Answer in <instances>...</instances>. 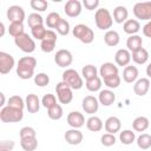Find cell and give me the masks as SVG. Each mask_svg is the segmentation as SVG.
Returning <instances> with one entry per match:
<instances>
[{
    "label": "cell",
    "instance_id": "1",
    "mask_svg": "<svg viewBox=\"0 0 151 151\" xmlns=\"http://www.w3.org/2000/svg\"><path fill=\"white\" fill-rule=\"evenodd\" d=\"M37 66V59L33 57H22L19 59L17 65V74L20 79L27 80L34 76V70Z\"/></svg>",
    "mask_w": 151,
    "mask_h": 151
},
{
    "label": "cell",
    "instance_id": "2",
    "mask_svg": "<svg viewBox=\"0 0 151 151\" xmlns=\"http://www.w3.org/2000/svg\"><path fill=\"white\" fill-rule=\"evenodd\" d=\"M94 22L99 29L109 31L113 24V17L107 8H98L94 13Z\"/></svg>",
    "mask_w": 151,
    "mask_h": 151
},
{
    "label": "cell",
    "instance_id": "3",
    "mask_svg": "<svg viewBox=\"0 0 151 151\" xmlns=\"http://www.w3.org/2000/svg\"><path fill=\"white\" fill-rule=\"evenodd\" d=\"M24 118V111L20 109L4 106L0 110V120L2 123H19Z\"/></svg>",
    "mask_w": 151,
    "mask_h": 151
},
{
    "label": "cell",
    "instance_id": "4",
    "mask_svg": "<svg viewBox=\"0 0 151 151\" xmlns=\"http://www.w3.org/2000/svg\"><path fill=\"white\" fill-rule=\"evenodd\" d=\"M72 34L74 38L80 40L83 44H91L94 40V33L85 24H78L72 28Z\"/></svg>",
    "mask_w": 151,
    "mask_h": 151
},
{
    "label": "cell",
    "instance_id": "5",
    "mask_svg": "<svg viewBox=\"0 0 151 151\" xmlns=\"http://www.w3.org/2000/svg\"><path fill=\"white\" fill-rule=\"evenodd\" d=\"M63 81L67 83L72 90H80L84 85L83 77L73 68H66L63 72Z\"/></svg>",
    "mask_w": 151,
    "mask_h": 151
},
{
    "label": "cell",
    "instance_id": "6",
    "mask_svg": "<svg viewBox=\"0 0 151 151\" xmlns=\"http://www.w3.org/2000/svg\"><path fill=\"white\" fill-rule=\"evenodd\" d=\"M55 93H57V97H58V100L60 104H70L73 99V90L71 88V86L67 83H65L63 80L57 84Z\"/></svg>",
    "mask_w": 151,
    "mask_h": 151
},
{
    "label": "cell",
    "instance_id": "7",
    "mask_svg": "<svg viewBox=\"0 0 151 151\" xmlns=\"http://www.w3.org/2000/svg\"><path fill=\"white\" fill-rule=\"evenodd\" d=\"M14 44L25 53H33L35 51V41L27 33H22L21 35L14 38Z\"/></svg>",
    "mask_w": 151,
    "mask_h": 151
},
{
    "label": "cell",
    "instance_id": "8",
    "mask_svg": "<svg viewBox=\"0 0 151 151\" xmlns=\"http://www.w3.org/2000/svg\"><path fill=\"white\" fill-rule=\"evenodd\" d=\"M133 14L139 20H151V1L137 2L133 6Z\"/></svg>",
    "mask_w": 151,
    "mask_h": 151
},
{
    "label": "cell",
    "instance_id": "9",
    "mask_svg": "<svg viewBox=\"0 0 151 151\" xmlns=\"http://www.w3.org/2000/svg\"><path fill=\"white\" fill-rule=\"evenodd\" d=\"M57 45V33L53 29H47L45 38L40 41V48L45 53H51L54 51Z\"/></svg>",
    "mask_w": 151,
    "mask_h": 151
},
{
    "label": "cell",
    "instance_id": "10",
    "mask_svg": "<svg viewBox=\"0 0 151 151\" xmlns=\"http://www.w3.org/2000/svg\"><path fill=\"white\" fill-rule=\"evenodd\" d=\"M6 17L11 22H24L26 14H25V11L21 6L12 5L7 8Z\"/></svg>",
    "mask_w": 151,
    "mask_h": 151
},
{
    "label": "cell",
    "instance_id": "11",
    "mask_svg": "<svg viewBox=\"0 0 151 151\" xmlns=\"http://www.w3.org/2000/svg\"><path fill=\"white\" fill-rule=\"evenodd\" d=\"M73 61V55L68 50H59L57 51L55 55H54V63L59 66V67H67L72 64Z\"/></svg>",
    "mask_w": 151,
    "mask_h": 151
},
{
    "label": "cell",
    "instance_id": "12",
    "mask_svg": "<svg viewBox=\"0 0 151 151\" xmlns=\"http://www.w3.org/2000/svg\"><path fill=\"white\" fill-rule=\"evenodd\" d=\"M83 11V4L79 0H68L64 6V12L70 18H77Z\"/></svg>",
    "mask_w": 151,
    "mask_h": 151
},
{
    "label": "cell",
    "instance_id": "13",
    "mask_svg": "<svg viewBox=\"0 0 151 151\" xmlns=\"http://www.w3.org/2000/svg\"><path fill=\"white\" fill-rule=\"evenodd\" d=\"M14 58L9 53L6 52H0V73L1 74H7L12 71L14 67Z\"/></svg>",
    "mask_w": 151,
    "mask_h": 151
},
{
    "label": "cell",
    "instance_id": "14",
    "mask_svg": "<svg viewBox=\"0 0 151 151\" xmlns=\"http://www.w3.org/2000/svg\"><path fill=\"white\" fill-rule=\"evenodd\" d=\"M81 107L85 111V113L94 114L99 109V101L93 96H86L81 101Z\"/></svg>",
    "mask_w": 151,
    "mask_h": 151
},
{
    "label": "cell",
    "instance_id": "15",
    "mask_svg": "<svg viewBox=\"0 0 151 151\" xmlns=\"http://www.w3.org/2000/svg\"><path fill=\"white\" fill-rule=\"evenodd\" d=\"M64 138H65L66 143L70 145H79L83 142L84 136L79 129H70L65 132Z\"/></svg>",
    "mask_w": 151,
    "mask_h": 151
},
{
    "label": "cell",
    "instance_id": "16",
    "mask_svg": "<svg viewBox=\"0 0 151 151\" xmlns=\"http://www.w3.org/2000/svg\"><path fill=\"white\" fill-rule=\"evenodd\" d=\"M67 124L72 129H80L85 125V117L79 111H72L67 114Z\"/></svg>",
    "mask_w": 151,
    "mask_h": 151
},
{
    "label": "cell",
    "instance_id": "17",
    "mask_svg": "<svg viewBox=\"0 0 151 151\" xmlns=\"http://www.w3.org/2000/svg\"><path fill=\"white\" fill-rule=\"evenodd\" d=\"M131 52L127 50V48H120L114 54V60H116V64L118 66H129L130 61H131Z\"/></svg>",
    "mask_w": 151,
    "mask_h": 151
},
{
    "label": "cell",
    "instance_id": "18",
    "mask_svg": "<svg viewBox=\"0 0 151 151\" xmlns=\"http://www.w3.org/2000/svg\"><path fill=\"white\" fill-rule=\"evenodd\" d=\"M104 127H105V131L107 133H117L120 131V127H122V122L118 117H114V116H111L109 117L105 123H104Z\"/></svg>",
    "mask_w": 151,
    "mask_h": 151
},
{
    "label": "cell",
    "instance_id": "19",
    "mask_svg": "<svg viewBox=\"0 0 151 151\" xmlns=\"http://www.w3.org/2000/svg\"><path fill=\"white\" fill-rule=\"evenodd\" d=\"M149 90H150V80H149V78H139L133 85V92L139 97L145 96L149 92Z\"/></svg>",
    "mask_w": 151,
    "mask_h": 151
},
{
    "label": "cell",
    "instance_id": "20",
    "mask_svg": "<svg viewBox=\"0 0 151 151\" xmlns=\"http://www.w3.org/2000/svg\"><path fill=\"white\" fill-rule=\"evenodd\" d=\"M116 100V94L113 93V91H111L110 88L106 90H100L99 94H98V101L99 104H101L103 106H110L114 103Z\"/></svg>",
    "mask_w": 151,
    "mask_h": 151
},
{
    "label": "cell",
    "instance_id": "21",
    "mask_svg": "<svg viewBox=\"0 0 151 151\" xmlns=\"http://www.w3.org/2000/svg\"><path fill=\"white\" fill-rule=\"evenodd\" d=\"M138 76H139V71H138V68L136 66L129 65V66L124 67V71H123V80L125 83H129V84L136 83L138 80Z\"/></svg>",
    "mask_w": 151,
    "mask_h": 151
},
{
    "label": "cell",
    "instance_id": "22",
    "mask_svg": "<svg viewBox=\"0 0 151 151\" xmlns=\"http://www.w3.org/2000/svg\"><path fill=\"white\" fill-rule=\"evenodd\" d=\"M25 104H26V109L29 113H37L40 110V99L34 93L27 94V97L25 99Z\"/></svg>",
    "mask_w": 151,
    "mask_h": 151
},
{
    "label": "cell",
    "instance_id": "23",
    "mask_svg": "<svg viewBox=\"0 0 151 151\" xmlns=\"http://www.w3.org/2000/svg\"><path fill=\"white\" fill-rule=\"evenodd\" d=\"M118 72H119V68L113 63H104L99 68V76L101 79H105L110 76L118 74Z\"/></svg>",
    "mask_w": 151,
    "mask_h": 151
},
{
    "label": "cell",
    "instance_id": "24",
    "mask_svg": "<svg viewBox=\"0 0 151 151\" xmlns=\"http://www.w3.org/2000/svg\"><path fill=\"white\" fill-rule=\"evenodd\" d=\"M126 47H127V50L131 53H133V52L138 51L139 48H142L143 47V39H142V37L138 35V34L130 35L127 38V40H126Z\"/></svg>",
    "mask_w": 151,
    "mask_h": 151
},
{
    "label": "cell",
    "instance_id": "25",
    "mask_svg": "<svg viewBox=\"0 0 151 151\" xmlns=\"http://www.w3.org/2000/svg\"><path fill=\"white\" fill-rule=\"evenodd\" d=\"M113 21L117 22V24H124L126 20H127V17H129V11L125 6H117L114 9H113Z\"/></svg>",
    "mask_w": 151,
    "mask_h": 151
},
{
    "label": "cell",
    "instance_id": "26",
    "mask_svg": "<svg viewBox=\"0 0 151 151\" xmlns=\"http://www.w3.org/2000/svg\"><path fill=\"white\" fill-rule=\"evenodd\" d=\"M123 29L125 33H127L129 35H134L139 32L140 29V24L138 20L136 19H127L124 24H123Z\"/></svg>",
    "mask_w": 151,
    "mask_h": 151
},
{
    "label": "cell",
    "instance_id": "27",
    "mask_svg": "<svg viewBox=\"0 0 151 151\" xmlns=\"http://www.w3.org/2000/svg\"><path fill=\"white\" fill-rule=\"evenodd\" d=\"M104 41L107 46L110 47H114L119 44L120 41V37H119V33L114 29H109L106 31V33L104 34Z\"/></svg>",
    "mask_w": 151,
    "mask_h": 151
},
{
    "label": "cell",
    "instance_id": "28",
    "mask_svg": "<svg viewBox=\"0 0 151 151\" xmlns=\"http://www.w3.org/2000/svg\"><path fill=\"white\" fill-rule=\"evenodd\" d=\"M86 127L88 131L91 132H99L103 127H104V124H103V120L97 117V116H91L87 120H86Z\"/></svg>",
    "mask_w": 151,
    "mask_h": 151
},
{
    "label": "cell",
    "instance_id": "29",
    "mask_svg": "<svg viewBox=\"0 0 151 151\" xmlns=\"http://www.w3.org/2000/svg\"><path fill=\"white\" fill-rule=\"evenodd\" d=\"M149 126H150V122L144 116H139L134 118V120L132 122V127L136 132H144L149 129Z\"/></svg>",
    "mask_w": 151,
    "mask_h": 151
},
{
    "label": "cell",
    "instance_id": "30",
    "mask_svg": "<svg viewBox=\"0 0 151 151\" xmlns=\"http://www.w3.org/2000/svg\"><path fill=\"white\" fill-rule=\"evenodd\" d=\"M131 58H132V60L137 65H144L149 60V52H147V50H145L144 47H142L138 51L131 53Z\"/></svg>",
    "mask_w": 151,
    "mask_h": 151
},
{
    "label": "cell",
    "instance_id": "31",
    "mask_svg": "<svg viewBox=\"0 0 151 151\" xmlns=\"http://www.w3.org/2000/svg\"><path fill=\"white\" fill-rule=\"evenodd\" d=\"M81 76L85 80H90V79H93L96 77H98V70L94 65H85L83 68H81Z\"/></svg>",
    "mask_w": 151,
    "mask_h": 151
},
{
    "label": "cell",
    "instance_id": "32",
    "mask_svg": "<svg viewBox=\"0 0 151 151\" xmlns=\"http://www.w3.org/2000/svg\"><path fill=\"white\" fill-rule=\"evenodd\" d=\"M119 140L124 145H131L136 140V134L132 130H123L119 132Z\"/></svg>",
    "mask_w": 151,
    "mask_h": 151
},
{
    "label": "cell",
    "instance_id": "33",
    "mask_svg": "<svg viewBox=\"0 0 151 151\" xmlns=\"http://www.w3.org/2000/svg\"><path fill=\"white\" fill-rule=\"evenodd\" d=\"M136 143L139 149L142 150H147L151 147V134L149 133H142L140 136L137 137Z\"/></svg>",
    "mask_w": 151,
    "mask_h": 151
},
{
    "label": "cell",
    "instance_id": "34",
    "mask_svg": "<svg viewBox=\"0 0 151 151\" xmlns=\"http://www.w3.org/2000/svg\"><path fill=\"white\" fill-rule=\"evenodd\" d=\"M101 85H103V79L100 77H96L93 79H90V80H86L85 81L86 88L88 91H91V92H98V91H100Z\"/></svg>",
    "mask_w": 151,
    "mask_h": 151
},
{
    "label": "cell",
    "instance_id": "35",
    "mask_svg": "<svg viewBox=\"0 0 151 151\" xmlns=\"http://www.w3.org/2000/svg\"><path fill=\"white\" fill-rule=\"evenodd\" d=\"M27 25L29 26V28H34L37 26H41L44 25V18L39 14V13H31L27 18Z\"/></svg>",
    "mask_w": 151,
    "mask_h": 151
},
{
    "label": "cell",
    "instance_id": "36",
    "mask_svg": "<svg viewBox=\"0 0 151 151\" xmlns=\"http://www.w3.org/2000/svg\"><path fill=\"white\" fill-rule=\"evenodd\" d=\"M20 145L24 151H34L38 147V140L35 138H25L20 139Z\"/></svg>",
    "mask_w": 151,
    "mask_h": 151
},
{
    "label": "cell",
    "instance_id": "37",
    "mask_svg": "<svg viewBox=\"0 0 151 151\" xmlns=\"http://www.w3.org/2000/svg\"><path fill=\"white\" fill-rule=\"evenodd\" d=\"M8 33L13 38H17V37L21 35L22 33H25L24 24L22 22H11L9 26H8Z\"/></svg>",
    "mask_w": 151,
    "mask_h": 151
},
{
    "label": "cell",
    "instance_id": "38",
    "mask_svg": "<svg viewBox=\"0 0 151 151\" xmlns=\"http://www.w3.org/2000/svg\"><path fill=\"white\" fill-rule=\"evenodd\" d=\"M63 114H64V111H63L61 105H59V104H57L53 107L47 110V116L52 120H59L63 117Z\"/></svg>",
    "mask_w": 151,
    "mask_h": 151
},
{
    "label": "cell",
    "instance_id": "39",
    "mask_svg": "<svg viewBox=\"0 0 151 151\" xmlns=\"http://www.w3.org/2000/svg\"><path fill=\"white\" fill-rule=\"evenodd\" d=\"M60 19H61V17H60L59 13H57V12H51V13L47 15V18H46L45 24H46V26H47L48 28H54V29H55V27H57L58 22L60 21Z\"/></svg>",
    "mask_w": 151,
    "mask_h": 151
},
{
    "label": "cell",
    "instance_id": "40",
    "mask_svg": "<svg viewBox=\"0 0 151 151\" xmlns=\"http://www.w3.org/2000/svg\"><path fill=\"white\" fill-rule=\"evenodd\" d=\"M104 84L111 90V88H117L119 87L120 83H122V78L119 77V74H114V76H110L105 79H103Z\"/></svg>",
    "mask_w": 151,
    "mask_h": 151
},
{
    "label": "cell",
    "instance_id": "41",
    "mask_svg": "<svg viewBox=\"0 0 151 151\" xmlns=\"http://www.w3.org/2000/svg\"><path fill=\"white\" fill-rule=\"evenodd\" d=\"M7 106H11V107H15V109H20V110H24V107L26 106L24 99L20 97V96H12L8 98V101H7Z\"/></svg>",
    "mask_w": 151,
    "mask_h": 151
},
{
    "label": "cell",
    "instance_id": "42",
    "mask_svg": "<svg viewBox=\"0 0 151 151\" xmlns=\"http://www.w3.org/2000/svg\"><path fill=\"white\" fill-rule=\"evenodd\" d=\"M41 105L45 109H47V110L51 109V107H53L54 105H57V98H55V96L52 94V93H46L42 97V99H41Z\"/></svg>",
    "mask_w": 151,
    "mask_h": 151
},
{
    "label": "cell",
    "instance_id": "43",
    "mask_svg": "<svg viewBox=\"0 0 151 151\" xmlns=\"http://www.w3.org/2000/svg\"><path fill=\"white\" fill-rule=\"evenodd\" d=\"M55 31L60 34V35H67L70 33V22L66 19H60V21L58 22Z\"/></svg>",
    "mask_w": 151,
    "mask_h": 151
},
{
    "label": "cell",
    "instance_id": "44",
    "mask_svg": "<svg viewBox=\"0 0 151 151\" xmlns=\"http://www.w3.org/2000/svg\"><path fill=\"white\" fill-rule=\"evenodd\" d=\"M34 84L37 86H40V87L47 86L50 84V77L46 73L40 72V73H38V74L34 76Z\"/></svg>",
    "mask_w": 151,
    "mask_h": 151
},
{
    "label": "cell",
    "instance_id": "45",
    "mask_svg": "<svg viewBox=\"0 0 151 151\" xmlns=\"http://www.w3.org/2000/svg\"><path fill=\"white\" fill-rule=\"evenodd\" d=\"M29 5L34 11H37V13L38 12H45L48 7V2L46 0H31Z\"/></svg>",
    "mask_w": 151,
    "mask_h": 151
},
{
    "label": "cell",
    "instance_id": "46",
    "mask_svg": "<svg viewBox=\"0 0 151 151\" xmlns=\"http://www.w3.org/2000/svg\"><path fill=\"white\" fill-rule=\"evenodd\" d=\"M46 32H47V29L45 28V26H44V25H41V26H37V27H34V28H31L32 37H33L34 39L40 40V41L45 38Z\"/></svg>",
    "mask_w": 151,
    "mask_h": 151
},
{
    "label": "cell",
    "instance_id": "47",
    "mask_svg": "<svg viewBox=\"0 0 151 151\" xmlns=\"http://www.w3.org/2000/svg\"><path fill=\"white\" fill-rule=\"evenodd\" d=\"M20 139H25V138H35L37 137V132L32 126H24L21 127L20 132Z\"/></svg>",
    "mask_w": 151,
    "mask_h": 151
},
{
    "label": "cell",
    "instance_id": "48",
    "mask_svg": "<svg viewBox=\"0 0 151 151\" xmlns=\"http://www.w3.org/2000/svg\"><path fill=\"white\" fill-rule=\"evenodd\" d=\"M116 137H114V134H112V133H104L101 137H100V143H101V145H104V146H112V145H114L116 144Z\"/></svg>",
    "mask_w": 151,
    "mask_h": 151
},
{
    "label": "cell",
    "instance_id": "49",
    "mask_svg": "<svg viewBox=\"0 0 151 151\" xmlns=\"http://www.w3.org/2000/svg\"><path fill=\"white\" fill-rule=\"evenodd\" d=\"M83 5L85 6L86 9L93 11V9H97V8H98V6H99V0H84V1H83Z\"/></svg>",
    "mask_w": 151,
    "mask_h": 151
},
{
    "label": "cell",
    "instance_id": "50",
    "mask_svg": "<svg viewBox=\"0 0 151 151\" xmlns=\"http://www.w3.org/2000/svg\"><path fill=\"white\" fill-rule=\"evenodd\" d=\"M15 144L13 140H1L0 142V150H8L12 151L14 149Z\"/></svg>",
    "mask_w": 151,
    "mask_h": 151
},
{
    "label": "cell",
    "instance_id": "51",
    "mask_svg": "<svg viewBox=\"0 0 151 151\" xmlns=\"http://www.w3.org/2000/svg\"><path fill=\"white\" fill-rule=\"evenodd\" d=\"M143 34L146 38H151V20L146 21V24L143 26Z\"/></svg>",
    "mask_w": 151,
    "mask_h": 151
},
{
    "label": "cell",
    "instance_id": "52",
    "mask_svg": "<svg viewBox=\"0 0 151 151\" xmlns=\"http://www.w3.org/2000/svg\"><path fill=\"white\" fill-rule=\"evenodd\" d=\"M146 76H147L149 78H151V63L146 66Z\"/></svg>",
    "mask_w": 151,
    "mask_h": 151
},
{
    "label": "cell",
    "instance_id": "53",
    "mask_svg": "<svg viewBox=\"0 0 151 151\" xmlns=\"http://www.w3.org/2000/svg\"><path fill=\"white\" fill-rule=\"evenodd\" d=\"M0 29H1L0 37H4V34H5V25H4V22H0Z\"/></svg>",
    "mask_w": 151,
    "mask_h": 151
},
{
    "label": "cell",
    "instance_id": "54",
    "mask_svg": "<svg viewBox=\"0 0 151 151\" xmlns=\"http://www.w3.org/2000/svg\"><path fill=\"white\" fill-rule=\"evenodd\" d=\"M0 97H1V104H0V106H4L5 105V94L4 93H0Z\"/></svg>",
    "mask_w": 151,
    "mask_h": 151
},
{
    "label": "cell",
    "instance_id": "55",
    "mask_svg": "<svg viewBox=\"0 0 151 151\" xmlns=\"http://www.w3.org/2000/svg\"><path fill=\"white\" fill-rule=\"evenodd\" d=\"M0 151H8V150H0Z\"/></svg>",
    "mask_w": 151,
    "mask_h": 151
}]
</instances>
